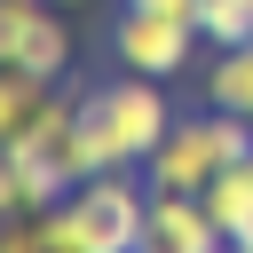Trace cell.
<instances>
[{"label":"cell","instance_id":"obj_1","mask_svg":"<svg viewBox=\"0 0 253 253\" xmlns=\"http://www.w3.org/2000/svg\"><path fill=\"white\" fill-rule=\"evenodd\" d=\"M182 111L166 103V79H142V71H119V79H95L79 87V126H87V150H95V174L103 166H142L166 126Z\"/></svg>","mask_w":253,"mask_h":253},{"label":"cell","instance_id":"obj_2","mask_svg":"<svg viewBox=\"0 0 253 253\" xmlns=\"http://www.w3.org/2000/svg\"><path fill=\"white\" fill-rule=\"evenodd\" d=\"M79 206V229H87V253H134L150 245V182L142 166H103L71 190Z\"/></svg>","mask_w":253,"mask_h":253},{"label":"cell","instance_id":"obj_3","mask_svg":"<svg viewBox=\"0 0 253 253\" xmlns=\"http://www.w3.org/2000/svg\"><path fill=\"white\" fill-rule=\"evenodd\" d=\"M190 55H198V24H174V16H150V8H119L111 63H126L142 79H182Z\"/></svg>","mask_w":253,"mask_h":253},{"label":"cell","instance_id":"obj_4","mask_svg":"<svg viewBox=\"0 0 253 253\" xmlns=\"http://www.w3.org/2000/svg\"><path fill=\"white\" fill-rule=\"evenodd\" d=\"M221 221L206 213V198H190V190H150V245H166V253H221Z\"/></svg>","mask_w":253,"mask_h":253},{"label":"cell","instance_id":"obj_5","mask_svg":"<svg viewBox=\"0 0 253 253\" xmlns=\"http://www.w3.org/2000/svg\"><path fill=\"white\" fill-rule=\"evenodd\" d=\"M16 71H32V79H47V87H55L63 71H71V32H63V16H55V0H47V8H40V24L24 32V47H16Z\"/></svg>","mask_w":253,"mask_h":253},{"label":"cell","instance_id":"obj_6","mask_svg":"<svg viewBox=\"0 0 253 253\" xmlns=\"http://www.w3.org/2000/svg\"><path fill=\"white\" fill-rule=\"evenodd\" d=\"M206 103L253 119V40H245V47H213V63H206Z\"/></svg>","mask_w":253,"mask_h":253},{"label":"cell","instance_id":"obj_7","mask_svg":"<svg viewBox=\"0 0 253 253\" xmlns=\"http://www.w3.org/2000/svg\"><path fill=\"white\" fill-rule=\"evenodd\" d=\"M8 158H16V182H24V213H40V206H55V198H71L79 182L47 158V150H32V142H0Z\"/></svg>","mask_w":253,"mask_h":253},{"label":"cell","instance_id":"obj_8","mask_svg":"<svg viewBox=\"0 0 253 253\" xmlns=\"http://www.w3.org/2000/svg\"><path fill=\"white\" fill-rule=\"evenodd\" d=\"M198 40L206 47H245L253 40V0H198Z\"/></svg>","mask_w":253,"mask_h":253},{"label":"cell","instance_id":"obj_9","mask_svg":"<svg viewBox=\"0 0 253 253\" xmlns=\"http://www.w3.org/2000/svg\"><path fill=\"white\" fill-rule=\"evenodd\" d=\"M32 229H40V253H87V229H79V206H71V198L40 206Z\"/></svg>","mask_w":253,"mask_h":253},{"label":"cell","instance_id":"obj_10","mask_svg":"<svg viewBox=\"0 0 253 253\" xmlns=\"http://www.w3.org/2000/svg\"><path fill=\"white\" fill-rule=\"evenodd\" d=\"M40 8H47V0H0V63H16L24 32L40 24Z\"/></svg>","mask_w":253,"mask_h":253},{"label":"cell","instance_id":"obj_11","mask_svg":"<svg viewBox=\"0 0 253 253\" xmlns=\"http://www.w3.org/2000/svg\"><path fill=\"white\" fill-rule=\"evenodd\" d=\"M24 213V182H16V158L0 150V221H16Z\"/></svg>","mask_w":253,"mask_h":253},{"label":"cell","instance_id":"obj_12","mask_svg":"<svg viewBox=\"0 0 253 253\" xmlns=\"http://www.w3.org/2000/svg\"><path fill=\"white\" fill-rule=\"evenodd\" d=\"M126 8H150V16H174V24H198V0H126Z\"/></svg>","mask_w":253,"mask_h":253},{"label":"cell","instance_id":"obj_13","mask_svg":"<svg viewBox=\"0 0 253 253\" xmlns=\"http://www.w3.org/2000/svg\"><path fill=\"white\" fill-rule=\"evenodd\" d=\"M221 253H253V245H245V237H221Z\"/></svg>","mask_w":253,"mask_h":253},{"label":"cell","instance_id":"obj_14","mask_svg":"<svg viewBox=\"0 0 253 253\" xmlns=\"http://www.w3.org/2000/svg\"><path fill=\"white\" fill-rule=\"evenodd\" d=\"M134 253H166V245H134Z\"/></svg>","mask_w":253,"mask_h":253},{"label":"cell","instance_id":"obj_15","mask_svg":"<svg viewBox=\"0 0 253 253\" xmlns=\"http://www.w3.org/2000/svg\"><path fill=\"white\" fill-rule=\"evenodd\" d=\"M55 8H79V0H55Z\"/></svg>","mask_w":253,"mask_h":253}]
</instances>
